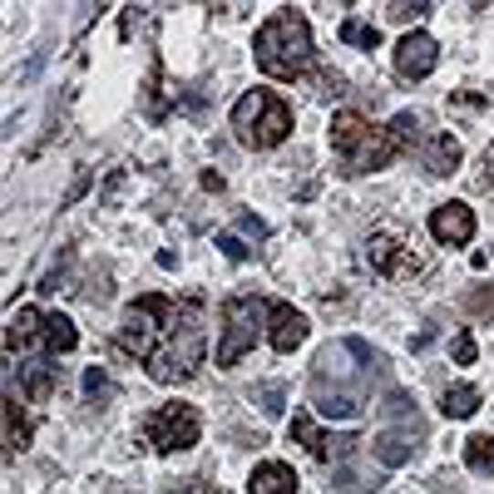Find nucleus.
Returning a JSON list of instances; mask_svg holds the SVG:
<instances>
[{"label":"nucleus","instance_id":"nucleus-25","mask_svg":"<svg viewBox=\"0 0 494 494\" xmlns=\"http://www.w3.org/2000/svg\"><path fill=\"white\" fill-rule=\"evenodd\" d=\"M385 139H391V149H405V143L415 139V114H395L391 124H385Z\"/></svg>","mask_w":494,"mask_h":494},{"label":"nucleus","instance_id":"nucleus-20","mask_svg":"<svg viewBox=\"0 0 494 494\" xmlns=\"http://www.w3.org/2000/svg\"><path fill=\"white\" fill-rule=\"evenodd\" d=\"M292 440H297V445H307L311 455H321V460H327V436H321V426H317V420H311L307 411L292 420Z\"/></svg>","mask_w":494,"mask_h":494},{"label":"nucleus","instance_id":"nucleus-30","mask_svg":"<svg viewBox=\"0 0 494 494\" xmlns=\"http://www.w3.org/2000/svg\"><path fill=\"white\" fill-rule=\"evenodd\" d=\"M237 227H243V237H252V243H262V237H268V227H262L258 213H237Z\"/></svg>","mask_w":494,"mask_h":494},{"label":"nucleus","instance_id":"nucleus-22","mask_svg":"<svg viewBox=\"0 0 494 494\" xmlns=\"http://www.w3.org/2000/svg\"><path fill=\"white\" fill-rule=\"evenodd\" d=\"M465 465L469 469H494V436H469L465 440Z\"/></svg>","mask_w":494,"mask_h":494},{"label":"nucleus","instance_id":"nucleus-27","mask_svg":"<svg viewBox=\"0 0 494 494\" xmlns=\"http://www.w3.org/2000/svg\"><path fill=\"white\" fill-rule=\"evenodd\" d=\"M104 297H114V277L110 272H94L89 287H84V302H104Z\"/></svg>","mask_w":494,"mask_h":494},{"label":"nucleus","instance_id":"nucleus-5","mask_svg":"<svg viewBox=\"0 0 494 494\" xmlns=\"http://www.w3.org/2000/svg\"><path fill=\"white\" fill-rule=\"evenodd\" d=\"M143 436H149V445L159 455H178V450H188V445H198L203 415L193 411L188 401H168V405H159V411L143 420Z\"/></svg>","mask_w":494,"mask_h":494},{"label":"nucleus","instance_id":"nucleus-4","mask_svg":"<svg viewBox=\"0 0 494 494\" xmlns=\"http://www.w3.org/2000/svg\"><path fill=\"white\" fill-rule=\"evenodd\" d=\"M173 327H178V307L168 302V297H159V292H143V297H134L124 327H119V346H124L129 356L149 361L168 336H173Z\"/></svg>","mask_w":494,"mask_h":494},{"label":"nucleus","instance_id":"nucleus-32","mask_svg":"<svg viewBox=\"0 0 494 494\" xmlns=\"http://www.w3.org/2000/svg\"><path fill=\"white\" fill-rule=\"evenodd\" d=\"M168 494H223L218 485H203V479H193V485H173Z\"/></svg>","mask_w":494,"mask_h":494},{"label":"nucleus","instance_id":"nucleus-15","mask_svg":"<svg viewBox=\"0 0 494 494\" xmlns=\"http://www.w3.org/2000/svg\"><path fill=\"white\" fill-rule=\"evenodd\" d=\"M455 168H460V143H455L450 134L430 139V149H426V173H436V178H450Z\"/></svg>","mask_w":494,"mask_h":494},{"label":"nucleus","instance_id":"nucleus-9","mask_svg":"<svg viewBox=\"0 0 494 494\" xmlns=\"http://www.w3.org/2000/svg\"><path fill=\"white\" fill-rule=\"evenodd\" d=\"M430 237H436L440 247H465V243H475V208H465L460 198H455V203H440V208L430 213Z\"/></svg>","mask_w":494,"mask_h":494},{"label":"nucleus","instance_id":"nucleus-28","mask_svg":"<svg viewBox=\"0 0 494 494\" xmlns=\"http://www.w3.org/2000/svg\"><path fill=\"white\" fill-rule=\"evenodd\" d=\"M104 391H110V371H104V366H89V371H84V395H89V401H100Z\"/></svg>","mask_w":494,"mask_h":494},{"label":"nucleus","instance_id":"nucleus-23","mask_svg":"<svg viewBox=\"0 0 494 494\" xmlns=\"http://www.w3.org/2000/svg\"><path fill=\"white\" fill-rule=\"evenodd\" d=\"M342 40L356 45V50H376V45H381V30L366 26V20H346V26H342Z\"/></svg>","mask_w":494,"mask_h":494},{"label":"nucleus","instance_id":"nucleus-13","mask_svg":"<svg viewBox=\"0 0 494 494\" xmlns=\"http://www.w3.org/2000/svg\"><path fill=\"white\" fill-rule=\"evenodd\" d=\"M247 494H297V469L282 465V460L258 465L252 479H247Z\"/></svg>","mask_w":494,"mask_h":494},{"label":"nucleus","instance_id":"nucleus-34","mask_svg":"<svg viewBox=\"0 0 494 494\" xmlns=\"http://www.w3.org/2000/svg\"><path fill=\"white\" fill-rule=\"evenodd\" d=\"M203 188L218 193V188H223V173H213V168H208V173H203Z\"/></svg>","mask_w":494,"mask_h":494},{"label":"nucleus","instance_id":"nucleus-21","mask_svg":"<svg viewBox=\"0 0 494 494\" xmlns=\"http://www.w3.org/2000/svg\"><path fill=\"white\" fill-rule=\"evenodd\" d=\"M460 307H465L475 321H494V282H479V287H469Z\"/></svg>","mask_w":494,"mask_h":494},{"label":"nucleus","instance_id":"nucleus-19","mask_svg":"<svg viewBox=\"0 0 494 494\" xmlns=\"http://www.w3.org/2000/svg\"><path fill=\"white\" fill-rule=\"evenodd\" d=\"M30 445V426H26V411H20V401L10 395L5 401V450L16 455V450H26Z\"/></svg>","mask_w":494,"mask_h":494},{"label":"nucleus","instance_id":"nucleus-7","mask_svg":"<svg viewBox=\"0 0 494 494\" xmlns=\"http://www.w3.org/2000/svg\"><path fill=\"white\" fill-rule=\"evenodd\" d=\"M198 361H203V336L193 331V327H184V331L168 336V342H163L149 361H143V366H149L153 381H168V385H173V381L193 376V371H198Z\"/></svg>","mask_w":494,"mask_h":494},{"label":"nucleus","instance_id":"nucleus-2","mask_svg":"<svg viewBox=\"0 0 494 494\" xmlns=\"http://www.w3.org/2000/svg\"><path fill=\"white\" fill-rule=\"evenodd\" d=\"M331 143H336V153H342L346 173H376V168H385V163L395 159L385 129H371L366 114H356V110H336Z\"/></svg>","mask_w":494,"mask_h":494},{"label":"nucleus","instance_id":"nucleus-35","mask_svg":"<svg viewBox=\"0 0 494 494\" xmlns=\"http://www.w3.org/2000/svg\"><path fill=\"white\" fill-rule=\"evenodd\" d=\"M485 178L494 184V149H489V159H485Z\"/></svg>","mask_w":494,"mask_h":494},{"label":"nucleus","instance_id":"nucleus-10","mask_svg":"<svg viewBox=\"0 0 494 494\" xmlns=\"http://www.w3.org/2000/svg\"><path fill=\"white\" fill-rule=\"evenodd\" d=\"M395 69H401V79H426L430 69H436V59H440V45L430 40L426 30H411V35H401L395 40Z\"/></svg>","mask_w":494,"mask_h":494},{"label":"nucleus","instance_id":"nucleus-29","mask_svg":"<svg viewBox=\"0 0 494 494\" xmlns=\"http://www.w3.org/2000/svg\"><path fill=\"white\" fill-rule=\"evenodd\" d=\"M450 356L460 361V366H469V361L479 356V346H475V336L469 331H460V336H450Z\"/></svg>","mask_w":494,"mask_h":494},{"label":"nucleus","instance_id":"nucleus-24","mask_svg":"<svg viewBox=\"0 0 494 494\" xmlns=\"http://www.w3.org/2000/svg\"><path fill=\"white\" fill-rule=\"evenodd\" d=\"M252 401L262 405L268 415H282V401H287V391H282V381H258V391H252Z\"/></svg>","mask_w":494,"mask_h":494},{"label":"nucleus","instance_id":"nucleus-3","mask_svg":"<svg viewBox=\"0 0 494 494\" xmlns=\"http://www.w3.org/2000/svg\"><path fill=\"white\" fill-rule=\"evenodd\" d=\"M233 134L247 149H277V143L292 134V110L272 89H247L233 110Z\"/></svg>","mask_w":494,"mask_h":494},{"label":"nucleus","instance_id":"nucleus-26","mask_svg":"<svg viewBox=\"0 0 494 494\" xmlns=\"http://www.w3.org/2000/svg\"><path fill=\"white\" fill-rule=\"evenodd\" d=\"M376 479L381 475H352V465H346L342 475H336V489L342 494H366V489H376Z\"/></svg>","mask_w":494,"mask_h":494},{"label":"nucleus","instance_id":"nucleus-8","mask_svg":"<svg viewBox=\"0 0 494 494\" xmlns=\"http://www.w3.org/2000/svg\"><path fill=\"white\" fill-rule=\"evenodd\" d=\"M262 331H268L272 352H297L307 342V311L287 302H262Z\"/></svg>","mask_w":494,"mask_h":494},{"label":"nucleus","instance_id":"nucleus-16","mask_svg":"<svg viewBox=\"0 0 494 494\" xmlns=\"http://www.w3.org/2000/svg\"><path fill=\"white\" fill-rule=\"evenodd\" d=\"M40 321H45V311H35L26 307L16 321H10V331H5V352H26V342L40 346Z\"/></svg>","mask_w":494,"mask_h":494},{"label":"nucleus","instance_id":"nucleus-18","mask_svg":"<svg viewBox=\"0 0 494 494\" xmlns=\"http://www.w3.org/2000/svg\"><path fill=\"white\" fill-rule=\"evenodd\" d=\"M440 411L450 415V420L475 415V411H479V391H475V385H450V391L440 395Z\"/></svg>","mask_w":494,"mask_h":494},{"label":"nucleus","instance_id":"nucleus-17","mask_svg":"<svg viewBox=\"0 0 494 494\" xmlns=\"http://www.w3.org/2000/svg\"><path fill=\"white\" fill-rule=\"evenodd\" d=\"M20 381H26L30 401H45V395L55 391V366H50L45 356H30L26 366H20Z\"/></svg>","mask_w":494,"mask_h":494},{"label":"nucleus","instance_id":"nucleus-31","mask_svg":"<svg viewBox=\"0 0 494 494\" xmlns=\"http://www.w3.org/2000/svg\"><path fill=\"white\" fill-rule=\"evenodd\" d=\"M218 247H223L233 262H243V258H247V243H243V237H233V233H218Z\"/></svg>","mask_w":494,"mask_h":494},{"label":"nucleus","instance_id":"nucleus-6","mask_svg":"<svg viewBox=\"0 0 494 494\" xmlns=\"http://www.w3.org/2000/svg\"><path fill=\"white\" fill-rule=\"evenodd\" d=\"M262 336V302L258 297H233L223 307V342H218V366H237Z\"/></svg>","mask_w":494,"mask_h":494},{"label":"nucleus","instance_id":"nucleus-1","mask_svg":"<svg viewBox=\"0 0 494 494\" xmlns=\"http://www.w3.org/2000/svg\"><path fill=\"white\" fill-rule=\"evenodd\" d=\"M252 55H258V65L268 69L272 79H302V69L311 65V30H307V20L297 16L292 5H282L268 26L258 30Z\"/></svg>","mask_w":494,"mask_h":494},{"label":"nucleus","instance_id":"nucleus-12","mask_svg":"<svg viewBox=\"0 0 494 494\" xmlns=\"http://www.w3.org/2000/svg\"><path fill=\"white\" fill-rule=\"evenodd\" d=\"M371 262H376L381 277H415L420 272V258L405 252L395 237H371Z\"/></svg>","mask_w":494,"mask_h":494},{"label":"nucleus","instance_id":"nucleus-33","mask_svg":"<svg viewBox=\"0 0 494 494\" xmlns=\"http://www.w3.org/2000/svg\"><path fill=\"white\" fill-rule=\"evenodd\" d=\"M391 16L395 20H420V16H426V5H391Z\"/></svg>","mask_w":494,"mask_h":494},{"label":"nucleus","instance_id":"nucleus-11","mask_svg":"<svg viewBox=\"0 0 494 494\" xmlns=\"http://www.w3.org/2000/svg\"><path fill=\"white\" fill-rule=\"evenodd\" d=\"M415 445H420V426H385L376 436V460L385 469H395L415 455Z\"/></svg>","mask_w":494,"mask_h":494},{"label":"nucleus","instance_id":"nucleus-14","mask_svg":"<svg viewBox=\"0 0 494 494\" xmlns=\"http://www.w3.org/2000/svg\"><path fill=\"white\" fill-rule=\"evenodd\" d=\"M40 346L50 356H65V352H75L79 346V331H75V321L65 317V311H45V321H40Z\"/></svg>","mask_w":494,"mask_h":494}]
</instances>
